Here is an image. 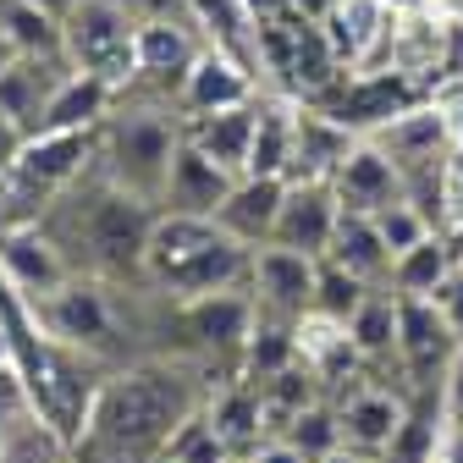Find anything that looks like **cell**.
I'll return each instance as SVG.
<instances>
[{"label":"cell","mask_w":463,"mask_h":463,"mask_svg":"<svg viewBox=\"0 0 463 463\" xmlns=\"http://www.w3.org/2000/svg\"><path fill=\"white\" fill-rule=\"evenodd\" d=\"M194 402L177 375L165 370H128L110 381L83 420V452L94 463H155Z\"/></svg>","instance_id":"cell-1"},{"label":"cell","mask_w":463,"mask_h":463,"mask_svg":"<svg viewBox=\"0 0 463 463\" xmlns=\"http://www.w3.org/2000/svg\"><path fill=\"white\" fill-rule=\"evenodd\" d=\"M177 144H183V128L165 122L160 110L105 116V122H99V165H105V183L122 188V194H133V199L160 204Z\"/></svg>","instance_id":"cell-2"},{"label":"cell","mask_w":463,"mask_h":463,"mask_svg":"<svg viewBox=\"0 0 463 463\" xmlns=\"http://www.w3.org/2000/svg\"><path fill=\"white\" fill-rule=\"evenodd\" d=\"M138 12L133 0H78L61 17V50L78 72H94L116 89L138 78Z\"/></svg>","instance_id":"cell-3"},{"label":"cell","mask_w":463,"mask_h":463,"mask_svg":"<svg viewBox=\"0 0 463 463\" xmlns=\"http://www.w3.org/2000/svg\"><path fill=\"white\" fill-rule=\"evenodd\" d=\"M315 276H320V260H315V254L281 249V243H260V249H254V265H249L254 309H260L265 320L298 326V320L315 309Z\"/></svg>","instance_id":"cell-4"},{"label":"cell","mask_w":463,"mask_h":463,"mask_svg":"<svg viewBox=\"0 0 463 463\" xmlns=\"http://www.w3.org/2000/svg\"><path fill=\"white\" fill-rule=\"evenodd\" d=\"M392 23L397 6L392 0H331L320 28L336 50L342 72H392L386 55H392Z\"/></svg>","instance_id":"cell-5"},{"label":"cell","mask_w":463,"mask_h":463,"mask_svg":"<svg viewBox=\"0 0 463 463\" xmlns=\"http://www.w3.org/2000/svg\"><path fill=\"white\" fill-rule=\"evenodd\" d=\"M89 160H99V128L94 133H28V144H23V155L12 165V177L44 204L55 194H67L89 171Z\"/></svg>","instance_id":"cell-6"},{"label":"cell","mask_w":463,"mask_h":463,"mask_svg":"<svg viewBox=\"0 0 463 463\" xmlns=\"http://www.w3.org/2000/svg\"><path fill=\"white\" fill-rule=\"evenodd\" d=\"M420 99V89L402 78V72H342V83L326 94V99H315L320 110H331L342 128H354L359 138H370V133H381L397 110H409Z\"/></svg>","instance_id":"cell-7"},{"label":"cell","mask_w":463,"mask_h":463,"mask_svg":"<svg viewBox=\"0 0 463 463\" xmlns=\"http://www.w3.org/2000/svg\"><path fill=\"white\" fill-rule=\"evenodd\" d=\"M447 44H452V17L447 12H436L430 0H420V6H397L386 67L402 72L414 89H430L447 72Z\"/></svg>","instance_id":"cell-8"},{"label":"cell","mask_w":463,"mask_h":463,"mask_svg":"<svg viewBox=\"0 0 463 463\" xmlns=\"http://www.w3.org/2000/svg\"><path fill=\"white\" fill-rule=\"evenodd\" d=\"M249 99H254V61L238 50H221V44H204L177 83L183 116H210V110L249 105Z\"/></svg>","instance_id":"cell-9"},{"label":"cell","mask_w":463,"mask_h":463,"mask_svg":"<svg viewBox=\"0 0 463 463\" xmlns=\"http://www.w3.org/2000/svg\"><path fill=\"white\" fill-rule=\"evenodd\" d=\"M336 204L354 210V215H381L386 204H397L402 194H409V177H402V165L375 144V138H359L354 149H347V160L336 165Z\"/></svg>","instance_id":"cell-10"},{"label":"cell","mask_w":463,"mask_h":463,"mask_svg":"<svg viewBox=\"0 0 463 463\" xmlns=\"http://www.w3.org/2000/svg\"><path fill=\"white\" fill-rule=\"evenodd\" d=\"M149 199H133L122 188H105L99 204H89V249L110 265H138L144 270V243H149Z\"/></svg>","instance_id":"cell-11"},{"label":"cell","mask_w":463,"mask_h":463,"mask_svg":"<svg viewBox=\"0 0 463 463\" xmlns=\"http://www.w3.org/2000/svg\"><path fill=\"white\" fill-rule=\"evenodd\" d=\"M336 221H342V204H336V188H331V183H287V199H281L276 238H270V243L326 260Z\"/></svg>","instance_id":"cell-12"},{"label":"cell","mask_w":463,"mask_h":463,"mask_svg":"<svg viewBox=\"0 0 463 463\" xmlns=\"http://www.w3.org/2000/svg\"><path fill=\"white\" fill-rule=\"evenodd\" d=\"M354 144H359L354 128H342L331 110L298 99V133H293V171H287V183H331Z\"/></svg>","instance_id":"cell-13"},{"label":"cell","mask_w":463,"mask_h":463,"mask_svg":"<svg viewBox=\"0 0 463 463\" xmlns=\"http://www.w3.org/2000/svg\"><path fill=\"white\" fill-rule=\"evenodd\" d=\"M210 39L199 33V23L188 12L171 17H138V78H160V83H183V72L194 67V55Z\"/></svg>","instance_id":"cell-14"},{"label":"cell","mask_w":463,"mask_h":463,"mask_svg":"<svg viewBox=\"0 0 463 463\" xmlns=\"http://www.w3.org/2000/svg\"><path fill=\"white\" fill-rule=\"evenodd\" d=\"M183 315H188V331L204 347H215V354H243L254 336V320H260L249 287H221V293L183 298Z\"/></svg>","instance_id":"cell-15"},{"label":"cell","mask_w":463,"mask_h":463,"mask_svg":"<svg viewBox=\"0 0 463 463\" xmlns=\"http://www.w3.org/2000/svg\"><path fill=\"white\" fill-rule=\"evenodd\" d=\"M452 354H458V342H452L441 309L430 298H397V364L414 381H430L436 370H447Z\"/></svg>","instance_id":"cell-16"},{"label":"cell","mask_w":463,"mask_h":463,"mask_svg":"<svg viewBox=\"0 0 463 463\" xmlns=\"http://www.w3.org/2000/svg\"><path fill=\"white\" fill-rule=\"evenodd\" d=\"M0 281H6L17 298H44V293H55V287L67 281V265L55 254V243L39 232V221H28V226L0 238Z\"/></svg>","instance_id":"cell-17"},{"label":"cell","mask_w":463,"mask_h":463,"mask_svg":"<svg viewBox=\"0 0 463 463\" xmlns=\"http://www.w3.org/2000/svg\"><path fill=\"white\" fill-rule=\"evenodd\" d=\"M281 199H287V177H238L232 194L221 199V210H215V226L226 232V238L260 249V243L276 238Z\"/></svg>","instance_id":"cell-18"},{"label":"cell","mask_w":463,"mask_h":463,"mask_svg":"<svg viewBox=\"0 0 463 463\" xmlns=\"http://www.w3.org/2000/svg\"><path fill=\"white\" fill-rule=\"evenodd\" d=\"M232 183H238V171H226L221 160H210L204 149H194L188 138L177 144V155H171V177H165V210H183V215H215L221 199L232 194Z\"/></svg>","instance_id":"cell-19"},{"label":"cell","mask_w":463,"mask_h":463,"mask_svg":"<svg viewBox=\"0 0 463 463\" xmlns=\"http://www.w3.org/2000/svg\"><path fill=\"white\" fill-rule=\"evenodd\" d=\"M336 420H342V447H359V452L381 458V452H392L402 425H409V402L397 392H386V386H359L336 409Z\"/></svg>","instance_id":"cell-20"},{"label":"cell","mask_w":463,"mask_h":463,"mask_svg":"<svg viewBox=\"0 0 463 463\" xmlns=\"http://www.w3.org/2000/svg\"><path fill=\"white\" fill-rule=\"evenodd\" d=\"M254 122H260V94L249 105H226V110H210V116H188L183 138L243 177V171H249V144H254Z\"/></svg>","instance_id":"cell-21"},{"label":"cell","mask_w":463,"mask_h":463,"mask_svg":"<svg viewBox=\"0 0 463 463\" xmlns=\"http://www.w3.org/2000/svg\"><path fill=\"white\" fill-rule=\"evenodd\" d=\"M116 94H122L116 83H105V78L72 67L61 83H55V94H50V105H44L39 133H94L105 116H110Z\"/></svg>","instance_id":"cell-22"},{"label":"cell","mask_w":463,"mask_h":463,"mask_svg":"<svg viewBox=\"0 0 463 463\" xmlns=\"http://www.w3.org/2000/svg\"><path fill=\"white\" fill-rule=\"evenodd\" d=\"M293 336H298V364H304L315 381H342V375H354V370L364 364L354 331H347V320H336V315L309 309V315L293 326Z\"/></svg>","instance_id":"cell-23"},{"label":"cell","mask_w":463,"mask_h":463,"mask_svg":"<svg viewBox=\"0 0 463 463\" xmlns=\"http://www.w3.org/2000/svg\"><path fill=\"white\" fill-rule=\"evenodd\" d=\"M293 133H298V99L270 89L260 99V122H254L243 177H287V171H293Z\"/></svg>","instance_id":"cell-24"},{"label":"cell","mask_w":463,"mask_h":463,"mask_svg":"<svg viewBox=\"0 0 463 463\" xmlns=\"http://www.w3.org/2000/svg\"><path fill=\"white\" fill-rule=\"evenodd\" d=\"M44 304V331L61 336V342H78V347H94L110 336V315H105V298L83 281H61L55 293L39 298Z\"/></svg>","instance_id":"cell-25"},{"label":"cell","mask_w":463,"mask_h":463,"mask_svg":"<svg viewBox=\"0 0 463 463\" xmlns=\"http://www.w3.org/2000/svg\"><path fill=\"white\" fill-rule=\"evenodd\" d=\"M326 260L342 265V270H354V276L370 281V287H375L381 276H392V249H386V238H381L375 215H354V210H342Z\"/></svg>","instance_id":"cell-26"},{"label":"cell","mask_w":463,"mask_h":463,"mask_svg":"<svg viewBox=\"0 0 463 463\" xmlns=\"http://www.w3.org/2000/svg\"><path fill=\"white\" fill-rule=\"evenodd\" d=\"M210 425L221 430V441L232 447V452H254L260 441H265V397H260V386H249V381H232V386H221L215 397H210Z\"/></svg>","instance_id":"cell-27"},{"label":"cell","mask_w":463,"mask_h":463,"mask_svg":"<svg viewBox=\"0 0 463 463\" xmlns=\"http://www.w3.org/2000/svg\"><path fill=\"white\" fill-rule=\"evenodd\" d=\"M452 265H458L452 238H447V232H430L425 243H414L409 254L392 260V287H397V298H430L436 287L447 281Z\"/></svg>","instance_id":"cell-28"},{"label":"cell","mask_w":463,"mask_h":463,"mask_svg":"<svg viewBox=\"0 0 463 463\" xmlns=\"http://www.w3.org/2000/svg\"><path fill=\"white\" fill-rule=\"evenodd\" d=\"M0 33L17 44V55H67L61 50V17L39 12L33 0H0Z\"/></svg>","instance_id":"cell-29"},{"label":"cell","mask_w":463,"mask_h":463,"mask_svg":"<svg viewBox=\"0 0 463 463\" xmlns=\"http://www.w3.org/2000/svg\"><path fill=\"white\" fill-rule=\"evenodd\" d=\"M347 331H354V342H359L364 359H386V354L397 359V293H370L354 309Z\"/></svg>","instance_id":"cell-30"},{"label":"cell","mask_w":463,"mask_h":463,"mask_svg":"<svg viewBox=\"0 0 463 463\" xmlns=\"http://www.w3.org/2000/svg\"><path fill=\"white\" fill-rule=\"evenodd\" d=\"M160 458H171V463H221V458H232V447L221 441V430L210 425V414L194 409L177 430H171V441H165Z\"/></svg>","instance_id":"cell-31"},{"label":"cell","mask_w":463,"mask_h":463,"mask_svg":"<svg viewBox=\"0 0 463 463\" xmlns=\"http://www.w3.org/2000/svg\"><path fill=\"white\" fill-rule=\"evenodd\" d=\"M375 226H381V238H386V249H392V260L397 254H409L414 243H425L430 232H436V221H430V210L420 204V199H409L402 194L397 204H386L381 215H375Z\"/></svg>","instance_id":"cell-32"},{"label":"cell","mask_w":463,"mask_h":463,"mask_svg":"<svg viewBox=\"0 0 463 463\" xmlns=\"http://www.w3.org/2000/svg\"><path fill=\"white\" fill-rule=\"evenodd\" d=\"M375 293L370 281H359L354 270H342L331 260H320V276H315V309L320 315H336V320H354V309Z\"/></svg>","instance_id":"cell-33"},{"label":"cell","mask_w":463,"mask_h":463,"mask_svg":"<svg viewBox=\"0 0 463 463\" xmlns=\"http://www.w3.org/2000/svg\"><path fill=\"white\" fill-rule=\"evenodd\" d=\"M287 441H293L309 463H320L326 452L342 447V420H336V409H326V402H309V409H298L293 425H287Z\"/></svg>","instance_id":"cell-34"},{"label":"cell","mask_w":463,"mask_h":463,"mask_svg":"<svg viewBox=\"0 0 463 463\" xmlns=\"http://www.w3.org/2000/svg\"><path fill=\"white\" fill-rule=\"evenodd\" d=\"M436 215L447 221V238H463V149H452L447 165H441V199H436Z\"/></svg>","instance_id":"cell-35"},{"label":"cell","mask_w":463,"mask_h":463,"mask_svg":"<svg viewBox=\"0 0 463 463\" xmlns=\"http://www.w3.org/2000/svg\"><path fill=\"white\" fill-rule=\"evenodd\" d=\"M430 304L441 309V320H447V331H452V342L463 347V260L447 270V281L430 293Z\"/></svg>","instance_id":"cell-36"},{"label":"cell","mask_w":463,"mask_h":463,"mask_svg":"<svg viewBox=\"0 0 463 463\" xmlns=\"http://www.w3.org/2000/svg\"><path fill=\"white\" fill-rule=\"evenodd\" d=\"M436 414H441V425H463V347H458V354L447 359V370H441Z\"/></svg>","instance_id":"cell-37"},{"label":"cell","mask_w":463,"mask_h":463,"mask_svg":"<svg viewBox=\"0 0 463 463\" xmlns=\"http://www.w3.org/2000/svg\"><path fill=\"white\" fill-rule=\"evenodd\" d=\"M249 463H309L293 441H287V436H265L254 452H249Z\"/></svg>","instance_id":"cell-38"},{"label":"cell","mask_w":463,"mask_h":463,"mask_svg":"<svg viewBox=\"0 0 463 463\" xmlns=\"http://www.w3.org/2000/svg\"><path fill=\"white\" fill-rule=\"evenodd\" d=\"M23 144H28V133L12 122V116H0V177L17 165V155H23Z\"/></svg>","instance_id":"cell-39"},{"label":"cell","mask_w":463,"mask_h":463,"mask_svg":"<svg viewBox=\"0 0 463 463\" xmlns=\"http://www.w3.org/2000/svg\"><path fill=\"white\" fill-rule=\"evenodd\" d=\"M243 12H249L254 28H260V23H281V17H298L293 0H243Z\"/></svg>","instance_id":"cell-40"},{"label":"cell","mask_w":463,"mask_h":463,"mask_svg":"<svg viewBox=\"0 0 463 463\" xmlns=\"http://www.w3.org/2000/svg\"><path fill=\"white\" fill-rule=\"evenodd\" d=\"M436 458L463 463V425H441V436H436Z\"/></svg>","instance_id":"cell-41"},{"label":"cell","mask_w":463,"mask_h":463,"mask_svg":"<svg viewBox=\"0 0 463 463\" xmlns=\"http://www.w3.org/2000/svg\"><path fill=\"white\" fill-rule=\"evenodd\" d=\"M138 17H171V12H188V0H133Z\"/></svg>","instance_id":"cell-42"},{"label":"cell","mask_w":463,"mask_h":463,"mask_svg":"<svg viewBox=\"0 0 463 463\" xmlns=\"http://www.w3.org/2000/svg\"><path fill=\"white\" fill-rule=\"evenodd\" d=\"M320 463H375V452H359V447H336V452H326Z\"/></svg>","instance_id":"cell-43"},{"label":"cell","mask_w":463,"mask_h":463,"mask_svg":"<svg viewBox=\"0 0 463 463\" xmlns=\"http://www.w3.org/2000/svg\"><path fill=\"white\" fill-rule=\"evenodd\" d=\"M33 6H39V12H50V17H67L78 0H33Z\"/></svg>","instance_id":"cell-44"},{"label":"cell","mask_w":463,"mask_h":463,"mask_svg":"<svg viewBox=\"0 0 463 463\" xmlns=\"http://www.w3.org/2000/svg\"><path fill=\"white\" fill-rule=\"evenodd\" d=\"M12 61H17V44H12V39H6V33H0V72H6V67H12Z\"/></svg>","instance_id":"cell-45"},{"label":"cell","mask_w":463,"mask_h":463,"mask_svg":"<svg viewBox=\"0 0 463 463\" xmlns=\"http://www.w3.org/2000/svg\"><path fill=\"white\" fill-rule=\"evenodd\" d=\"M0 364H12V326L0 320Z\"/></svg>","instance_id":"cell-46"},{"label":"cell","mask_w":463,"mask_h":463,"mask_svg":"<svg viewBox=\"0 0 463 463\" xmlns=\"http://www.w3.org/2000/svg\"><path fill=\"white\" fill-rule=\"evenodd\" d=\"M436 12H447V17H463V0H430Z\"/></svg>","instance_id":"cell-47"},{"label":"cell","mask_w":463,"mask_h":463,"mask_svg":"<svg viewBox=\"0 0 463 463\" xmlns=\"http://www.w3.org/2000/svg\"><path fill=\"white\" fill-rule=\"evenodd\" d=\"M221 463H249V452H232V458H221Z\"/></svg>","instance_id":"cell-48"},{"label":"cell","mask_w":463,"mask_h":463,"mask_svg":"<svg viewBox=\"0 0 463 463\" xmlns=\"http://www.w3.org/2000/svg\"><path fill=\"white\" fill-rule=\"evenodd\" d=\"M425 463H447V458H436V452H430V458H425Z\"/></svg>","instance_id":"cell-49"}]
</instances>
